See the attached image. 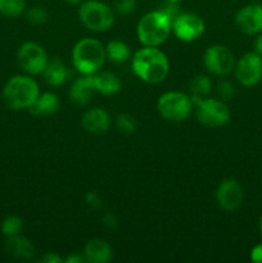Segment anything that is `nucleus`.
<instances>
[{"instance_id":"29","label":"nucleus","mask_w":262,"mask_h":263,"mask_svg":"<svg viewBox=\"0 0 262 263\" xmlns=\"http://www.w3.org/2000/svg\"><path fill=\"white\" fill-rule=\"evenodd\" d=\"M217 91L218 95H220L222 99L229 100L233 98L234 94H235V86H234L230 81H228V80H223V81H221L220 84H218Z\"/></svg>"},{"instance_id":"22","label":"nucleus","mask_w":262,"mask_h":263,"mask_svg":"<svg viewBox=\"0 0 262 263\" xmlns=\"http://www.w3.org/2000/svg\"><path fill=\"white\" fill-rule=\"evenodd\" d=\"M212 82L205 74H198L190 81L189 89L192 92V98H205L211 91Z\"/></svg>"},{"instance_id":"26","label":"nucleus","mask_w":262,"mask_h":263,"mask_svg":"<svg viewBox=\"0 0 262 263\" xmlns=\"http://www.w3.org/2000/svg\"><path fill=\"white\" fill-rule=\"evenodd\" d=\"M26 17L33 25H41L48 21V12L43 7H32L27 10Z\"/></svg>"},{"instance_id":"17","label":"nucleus","mask_w":262,"mask_h":263,"mask_svg":"<svg viewBox=\"0 0 262 263\" xmlns=\"http://www.w3.org/2000/svg\"><path fill=\"white\" fill-rule=\"evenodd\" d=\"M91 76L92 85H94L95 92H100L102 95H115L122 87L120 79L117 74L109 71H102L95 72V73L90 74Z\"/></svg>"},{"instance_id":"11","label":"nucleus","mask_w":262,"mask_h":263,"mask_svg":"<svg viewBox=\"0 0 262 263\" xmlns=\"http://www.w3.org/2000/svg\"><path fill=\"white\" fill-rule=\"evenodd\" d=\"M204 21L194 13H184L182 12L176 20L172 22V32L179 40L190 43L200 36L204 32Z\"/></svg>"},{"instance_id":"24","label":"nucleus","mask_w":262,"mask_h":263,"mask_svg":"<svg viewBox=\"0 0 262 263\" xmlns=\"http://www.w3.org/2000/svg\"><path fill=\"white\" fill-rule=\"evenodd\" d=\"M23 229V221L22 218L18 216H8L4 221L2 222V233L3 235L8 236H14L20 235L21 231Z\"/></svg>"},{"instance_id":"21","label":"nucleus","mask_w":262,"mask_h":263,"mask_svg":"<svg viewBox=\"0 0 262 263\" xmlns=\"http://www.w3.org/2000/svg\"><path fill=\"white\" fill-rule=\"evenodd\" d=\"M105 55L113 63H125L130 59L131 51L126 43L120 40H112L105 46Z\"/></svg>"},{"instance_id":"10","label":"nucleus","mask_w":262,"mask_h":263,"mask_svg":"<svg viewBox=\"0 0 262 263\" xmlns=\"http://www.w3.org/2000/svg\"><path fill=\"white\" fill-rule=\"evenodd\" d=\"M203 63L210 73L216 76H226L235 67V58L226 46L212 45L205 50Z\"/></svg>"},{"instance_id":"37","label":"nucleus","mask_w":262,"mask_h":263,"mask_svg":"<svg viewBox=\"0 0 262 263\" xmlns=\"http://www.w3.org/2000/svg\"><path fill=\"white\" fill-rule=\"evenodd\" d=\"M258 228H259V233H261V235H262V216H261V218H259Z\"/></svg>"},{"instance_id":"38","label":"nucleus","mask_w":262,"mask_h":263,"mask_svg":"<svg viewBox=\"0 0 262 263\" xmlns=\"http://www.w3.org/2000/svg\"><path fill=\"white\" fill-rule=\"evenodd\" d=\"M164 2H169V3H177L179 4L180 2H182V0H164Z\"/></svg>"},{"instance_id":"19","label":"nucleus","mask_w":262,"mask_h":263,"mask_svg":"<svg viewBox=\"0 0 262 263\" xmlns=\"http://www.w3.org/2000/svg\"><path fill=\"white\" fill-rule=\"evenodd\" d=\"M41 74L44 77V81L48 85H50V86H61L69 79L71 72L61 59L54 58L49 61L48 66H46V68L44 69Z\"/></svg>"},{"instance_id":"12","label":"nucleus","mask_w":262,"mask_h":263,"mask_svg":"<svg viewBox=\"0 0 262 263\" xmlns=\"http://www.w3.org/2000/svg\"><path fill=\"white\" fill-rule=\"evenodd\" d=\"M243 187L234 179H226L221 181L216 190V199L218 205L226 212H234L238 210L243 202Z\"/></svg>"},{"instance_id":"13","label":"nucleus","mask_w":262,"mask_h":263,"mask_svg":"<svg viewBox=\"0 0 262 263\" xmlns=\"http://www.w3.org/2000/svg\"><path fill=\"white\" fill-rule=\"evenodd\" d=\"M235 25L246 35H258L262 32V5L248 4L240 8L235 14Z\"/></svg>"},{"instance_id":"9","label":"nucleus","mask_w":262,"mask_h":263,"mask_svg":"<svg viewBox=\"0 0 262 263\" xmlns=\"http://www.w3.org/2000/svg\"><path fill=\"white\" fill-rule=\"evenodd\" d=\"M235 79L246 87H252L262 80V57L256 51H248L236 62Z\"/></svg>"},{"instance_id":"27","label":"nucleus","mask_w":262,"mask_h":263,"mask_svg":"<svg viewBox=\"0 0 262 263\" xmlns=\"http://www.w3.org/2000/svg\"><path fill=\"white\" fill-rule=\"evenodd\" d=\"M113 8L121 15H128L135 10L136 0H113Z\"/></svg>"},{"instance_id":"30","label":"nucleus","mask_w":262,"mask_h":263,"mask_svg":"<svg viewBox=\"0 0 262 263\" xmlns=\"http://www.w3.org/2000/svg\"><path fill=\"white\" fill-rule=\"evenodd\" d=\"M85 200L87 204L92 208H99L102 205V199H100L99 194L97 192H89L85 195Z\"/></svg>"},{"instance_id":"36","label":"nucleus","mask_w":262,"mask_h":263,"mask_svg":"<svg viewBox=\"0 0 262 263\" xmlns=\"http://www.w3.org/2000/svg\"><path fill=\"white\" fill-rule=\"evenodd\" d=\"M66 2L68 3V4H81L84 0H66Z\"/></svg>"},{"instance_id":"32","label":"nucleus","mask_w":262,"mask_h":263,"mask_svg":"<svg viewBox=\"0 0 262 263\" xmlns=\"http://www.w3.org/2000/svg\"><path fill=\"white\" fill-rule=\"evenodd\" d=\"M251 261L256 263H262V244H258V246L252 248Z\"/></svg>"},{"instance_id":"4","label":"nucleus","mask_w":262,"mask_h":263,"mask_svg":"<svg viewBox=\"0 0 262 263\" xmlns=\"http://www.w3.org/2000/svg\"><path fill=\"white\" fill-rule=\"evenodd\" d=\"M172 22L161 9L152 10L140 18L136 26V35L144 46H159L169 39Z\"/></svg>"},{"instance_id":"31","label":"nucleus","mask_w":262,"mask_h":263,"mask_svg":"<svg viewBox=\"0 0 262 263\" xmlns=\"http://www.w3.org/2000/svg\"><path fill=\"white\" fill-rule=\"evenodd\" d=\"M102 221H103V225L108 229H115L116 226L118 225L117 217H116V215H113V213L110 212L104 213V215H103Z\"/></svg>"},{"instance_id":"23","label":"nucleus","mask_w":262,"mask_h":263,"mask_svg":"<svg viewBox=\"0 0 262 263\" xmlns=\"http://www.w3.org/2000/svg\"><path fill=\"white\" fill-rule=\"evenodd\" d=\"M25 0H0V14L8 18H17L25 12Z\"/></svg>"},{"instance_id":"3","label":"nucleus","mask_w":262,"mask_h":263,"mask_svg":"<svg viewBox=\"0 0 262 263\" xmlns=\"http://www.w3.org/2000/svg\"><path fill=\"white\" fill-rule=\"evenodd\" d=\"M105 46L92 37L81 39L72 49V64L81 74H92L104 64Z\"/></svg>"},{"instance_id":"33","label":"nucleus","mask_w":262,"mask_h":263,"mask_svg":"<svg viewBox=\"0 0 262 263\" xmlns=\"http://www.w3.org/2000/svg\"><path fill=\"white\" fill-rule=\"evenodd\" d=\"M40 262H43V263H61V262H64V259L61 258V257H59L58 254H55V253H46V254H44L43 257H41Z\"/></svg>"},{"instance_id":"18","label":"nucleus","mask_w":262,"mask_h":263,"mask_svg":"<svg viewBox=\"0 0 262 263\" xmlns=\"http://www.w3.org/2000/svg\"><path fill=\"white\" fill-rule=\"evenodd\" d=\"M84 257L86 262L107 263L113 257L112 248L103 239H91L85 246Z\"/></svg>"},{"instance_id":"20","label":"nucleus","mask_w":262,"mask_h":263,"mask_svg":"<svg viewBox=\"0 0 262 263\" xmlns=\"http://www.w3.org/2000/svg\"><path fill=\"white\" fill-rule=\"evenodd\" d=\"M61 108L59 98L54 92H43L33 102V104L28 108L31 115L33 116H50L57 113Z\"/></svg>"},{"instance_id":"8","label":"nucleus","mask_w":262,"mask_h":263,"mask_svg":"<svg viewBox=\"0 0 262 263\" xmlns=\"http://www.w3.org/2000/svg\"><path fill=\"white\" fill-rule=\"evenodd\" d=\"M17 63L25 73L36 76L43 73L49 63V57L41 45L33 41L22 44L17 51Z\"/></svg>"},{"instance_id":"6","label":"nucleus","mask_w":262,"mask_h":263,"mask_svg":"<svg viewBox=\"0 0 262 263\" xmlns=\"http://www.w3.org/2000/svg\"><path fill=\"white\" fill-rule=\"evenodd\" d=\"M157 109L162 118L170 122H182L190 116L193 109L192 98L180 91L162 94L157 102Z\"/></svg>"},{"instance_id":"16","label":"nucleus","mask_w":262,"mask_h":263,"mask_svg":"<svg viewBox=\"0 0 262 263\" xmlns=\"http://www.w3.org/2000/svg\"><path fill=\"white\" fill-rule=\"evenodd\" d=\"M4 249L8 256L18 259V261L31 259L33 257V253H35V248H33L32 243L28 239L20 235L8 236L4 244Z\"/></svg>"},{"instance_id":"15","label":"nucleus","mask_w":262,"mask_h":263,"mask_svg":"<svg viewBox=\"0 0 262 263\" xmlns=\"http://www.w3.org/2000/svg\"><path fill=\"white\" fill-rule=\"evenodd\" d=\"M94 92L95 89L91 81V76L90 74H82V77L77 79L72 84L68 94L69 100L77 107H84V105L89 104Z\"/></svg>"},{"instance_id":"14","label":"nucleus","mask_w":262,"mask_h":263,"mask_svg":"<svg viewBox=\"0 0 262 263\" xmlns=\"http://www.w3.org/2000/svg\"><path fill=\"white\" fill-rule=\"evenodd\" d=\"M82 127L85 131L94 135L107 133L110 126V116L103 108H91L82 116Z\"/></svg>"},{"instance_id":"2","label":"nucleus","mask_w":262,"mask_h":263,"mask_svg":"<svg viewBox=\"0 0 262 263\" xmlns=\"http://www.w3.org/2000/svg\"><path fill=\"white\" fill-rule=\"evenodd\" d=\"M40 95L38 82L26 74L13 76L3 87V100L12 110L28 109Z\"/></svg>"},{"instance_id":"1","label":"nucleus","mask_w":262,"mask_h":263,"mask_svg":"<svg viewBox=\"0 0 262 263\" xmlns=\"http://www.w3.org/2000/svg\"><path fill=\"white\" fill-rule=\"evenodd\" d=\"M133 71L141 81L159 84L170 72V62L166 54L156 46H144L133 55Z\"/></svg>"},{"instance_id":"34","label":"nucleus","mask_w":262,"mask_h":263,"mask_svg":"<svg viewBox=\"0 0 262 263\" xmlns=\"http://www.w3.org/2000/svg\"><path fill=\"white\" fill-rule=\"evenodd\" d=\"M253 49H254L253 51H256L257 54H259V55L262 57V33H258L257 37L254 39Z\"/></svg>"},{"instance_id":"7","label":"nucleus","mask_w":262,"mask_h":263,"mask_svg":"<svg viewBox=\"0 0 262 263\" xmlns=\"http://www.w3.org/2000/svg\"><path fill=\"white\" fill-rule=\"evenodd\" d=\"M192 100L193 105L197 107V120L200 125L205 127H221L230 121V110L222 100L205 98H192Z\"/></svg>"},{"instance_id":"35","label":"nucleus","mask_w":262,"mask_h":263,"mask_svg":"<svg viewBox=\"0 0 262 263\" xmlns=\"http://www.w3.org/2000/svg\"><path fill=\"white\" fill-rule=\"evenodd\" d=\"M86 262L85 257H81L80 254H71L67 258H64V263H81Z\"/></svg>"},{"instance_id":"5","label":"nucleus","mask_w":262,"mask_h":263,"mask_svg":"<svg viewBox=\"0 0 262 263\" xmlns=\"http://www.w3.org/2000/svg\"><path fill=\"white\" fill-rule=\"evenodd\" d=\"M79 18L85 27L95 32L109 30L115 22L112 8L99 0L82 2L79 8Z\"/></svg>"},{"instance_id":"25","label":"nucleus","mask_w":262,"mask_h":263,"mask_svg":"<svg viewBox=\"0 0 262 263\" xmlns=\"http://www.w3.org/2000/svg\"><path fill=\"white\" fill-rule=\"evenodd\" d=\"M116 126H117L121 133L133 134L135 133L138 123H136L135 117L127 115V113H122V115H118L117 118H116Z\"/></svg>"},{"instance_id":"28","label":"nucleus","mask_w":262,"mask_h":263,"mask_svg":"<svg viewBox=\"0 0 262 263\" xmlns=\"http://www.w3.org/2000/svg\"><path fill=\"white\" fill-rule=\"evenodd\" d=\"M159 9H161L162 12H163L164 14H166L167 17H169V20L171 21V22H174V21L176 20V18L179 17V15L182 13L177 3H169V2H166L163 4V7L159 8Z\"/></svg>"}]
</instances>
